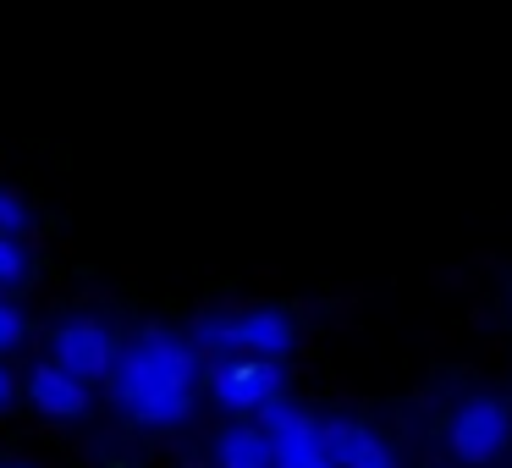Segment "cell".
<instances>
[{
  "instance_id": "8",
  "label": "cell",
  "mask_w": 512,
  "mask_h": 468,
  "mask_svg": "<svg viewBox=\"0 0 512 468\" xmlns=\"http://www.w3.org/2000/svg\"><path fill=\"white\" fill-rule=\"evenodd\" d=\"M320 430H325V452L336 457V468H402L397 452H391V441L375 435L369 424L331 419V424H320Z\"/></svg>"
},
{
  "instance_id": "4",
  "label": "cell",
  "mask_w": 512,
  "mask_h": 468,
  "mask_svg": "<svg viewBox=\"0 0 512 468\" xmlns=\"http://www.w3.org/2000/svg\"><path fill=\"white\" fill-rule=\"evenodd\" d=\"M512 441V408L501 397H468L457 402L452 424H446V446L463 463H490L501 446Z\"/></svg>"
},
{
  "instance_id": "10",
  "label": "cell",
  "mask_w": 512,
  "mask_h": 468,
  "mask_svg": "<svg viewBox=\"0 0 512 468\" xmlns=\"http://www.w3.org/2000/svg\"><path fill=\"white\" fill-rule=\"evenodd\" d=\"M28 281V248L23 237H0V287H23Z\"/></svg>"
},
{
  "instance_id": "6",
  "label": "cell",
  "mask_w": 512,
  "mask_h": 468,
  "mask_svg": "<svg viewBox=\"0 0 512 468\" xmlns=\"http://www.w3.org/2000/svg\"><path fill=\"white\" fill-rule=\"evenodd\" d=\"M259 424L276 435V468H336V457L325 452V430L298 408V402L276 397L259 408Z\"/></svg>"
},
{
  "instance_id": "14",
  "label": "cell",
  "mask_w": 512,
  "mask_h": 468,
  "mask_svg": "<svg viewBox=\"0 0 512 468\" xmlns=\"http://www.w3.org/2000/svg\"><path fill=\"white\" fill-rule=\"evenodd\" d=\"M6 468H34V463H6Z\"/></svg>"
},
{
  "instance_id": "1",
  "label": "cell",
  "mask_w": 512,
  "mask_h": 468,
  "mask_svg": "<svg viewBox=\"0 0 512 468\" xmlns=\"http://www.w3.org/2000/svg\"><path fill=\"white\" fill-rule=\"evenodd\" d=\"M199 375H204V353L193 347V336L144 325V331L122 347V358H116L111 397H116V408L133 424H144V430H177L193 413Z\"/></svg>"
},
{
  "instance_id": "13",
  "label": "cell",
  "mask_w": 512,
  "mask_h": 468,
  "mask_svg": "<svg viewBox=\"0 0 512 468\" xmlns=\"http://www.w3.org/2000/svg\"><path fill=\"white\" fill-rule=\"evenodd\" d=\"M12 397H17V380H12V369L0 364V413L12 408Z\"/></svg>"
},
{
  "instance_id": "3",
  "label": "cell",
  "mask_w": 512,
  "mask_h": 468,
  "mask_svg": "<svg viewBox=\"0 0 512 468\" xmlns=\"http://www.w3.org/2000/svg\"><path fill=\"white\" fill-rule=\"evenodd\" d=\"M287 369L281 358H254V353H232V358H210V391L226 413H254L265 402L281 397Z\"/></svg>"
},
{
  "instance_id": "11",
  "label": "cell",
  "mask_w": 512,
  "mask_h": 468,
  "mask_svg": "<svg viewBox=\"0 0 512 468\" xmlns=\"http://www.w3.org/2000/svg\"><path fill=\"white\" fill-rule=\"evenodd\" d=\"M23 232H28V204H23V193L0 188V237H23Z\"/></svg>"
},
{
  "instance_id": "9",
  "label": "cell",
  "mask_w": 512,
  "mask_h": 468,
  "mask_svg": "<svg viewBox=\"0 0 512 468\" xmlns=\"http://www.w3.org/2000/svg\"><path fill=\"white\" fill-rule=\"evenodd\" d=\"M215 468H276V435L265 424H226L215 435Z\"/></svg>"
},
{
  "instance_id": "2",
  "label": "cell",
  "mask_w": 512,
  "mask_h": 468,
  "mask_svg": "<svg viewBox=\"0 0 512 468\" xmlns=\"http://www.w3.org/2000/svg\"><path fill=\"white\" fill-rule=\"evenodd\" d=\"M292 342H298V325L281 309H210L193 320V347L204 358H232V353L287 358Z\"/></svg>"
},
{
  "instance_id": "12",
  "label": "cell",
  "mask_w": 512,
  "mask_h": 468,
  "mask_svg": "<svg viewBox=\"0 0 512 468\" xmlns=\"http://www.w3.org/2000/svg\"><path fill=\"white\" fill-rule=\"evenodd\" d=\"M23 336H28L23 309H17L12 298H0V353H12V347H23Z\"/></svg>"
},
{
  "instance_id": "7",
  "label": "cell",
  "mask_w": 512,
  "mask_h": 468,
  "mask_svg": "<svg viewBox=\"0 0 512 468\" xmlns=\"http://www.w3.org/2000/svg\"><path fill=\"white\" fill-rule=\"evenodd\" d=\"M28 402H34L45 419L72 424V419L89 413V380H78L72 369H61L56 358H45V364L28 369Z\"/></svg>"
},
{
  "instance_id": "5",
  "label": "cell",
  "mask_w": 512,
  "mask_h": 468,
  "mask_svg": "<svg viewBox=\"0 0 512 468\" xmlns=\"http://www.w3.org/2000/svg\"><path fill=\"white\" fill-rule=\"evenodd\" d=\"M50 358H56L61 369H72L78 380H105V375H116L122 347H116L111 325L78 314V320H61L56 331H50Z\"/></svg>"
}]
</instances>
